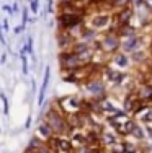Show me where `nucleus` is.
Here are the masks:
<instances>
[{"label":"nucleus","mask_w":152,"mask_h":153,"mask_svg":"<svg viewBox=\"0 0 152 153\" xmlns=\"http://www.w3.org/2000/svg\"><path fill=\"white\" fill-rule=\"evenodd\" d=\"M21 153H36L34 150H31V148H26V150H23Z\"/></svg>","instance_id":"c756f323"},{"label":"nucleus","mask_w":152,"mask_h":153,"mask_svg":"<svg viewBox=\"0 0 152 153\" xmlns=\"http://www.w3.org/2000/svg\"><path fill=\"white\" fill-rule=\"evenodd\" d=\"M0 132H2V130H0Z\"/></svg>","instance_id":"7c9ffc66"},{"label":"nucleus","mask_w":152,"mask_h":153,"mask_svg":"<svg viewBox=\"0 0 152 153\" xmlns=\"http://www.w3.org/2000/svg\"><path fill=\"white\" fill-rule=\"evenodd\" d=\"M12 10H13V13L18 12V3H13V5H12Z\"/></svg>","instance_id":"c85d7f7f"},{"label":"nucleus","mask_w":152,"mask_h":153,"mask_svg":"<svg viewBox=\"0 0 152 153\" xmlns=\"http://www.w3.org/2000/svg\"><path fill=\"white\" fill-rule=\"evenodd\" d=\"M111 62L116 65L118 68H126L129 67V57L123 52H115L113 57H111Z\"/></svg>","instance_id":"4468645a"},{"label":"nucleus","mask_w":152,"mask_h":153,"mask_svg":"<svg viewBox=\"0 0 152 153\" xmlns=\"http://www.w3.org/2000/svg\"><path fill=\"white\" fill-rule=\"evenodd\" d=\"M133 93H134V96L141 101V103L147 104V106H151V104H152V86L144 85V83H139L137 88Z\"/></svg>","instance_id":"6e6552de"},{"label":"nucleus","mask_w":152,"mask_h":153,"mask_svg":"<svg viewBox=\"0 0 152 153\" xmlns=\"http://www.w3.org/2000/svg\"><path fill=\"white\" fill-rule=\"evenodd\" d=\"M41 145H44V142H43L41 138L36 135V137H33V138L30 140V143H28V148H31V150H34V152H36L39 147H41Z\"/></svg>","instance_id":"f3484780"},{"label":"nucleus","mask_w":152,"mask_h":153,"mask_svg":"<svg viewBox=\"0 0 152 153\" xmlns=\"http://www.w3.org/2000/svg\"><path fill=\"white\" fill-rule=\"evenodd\" d=\"M129 134H131V135L134 137V138H137V140H142V138L146 137V132H144V129H142L141 126H137V124H136L134 127H133V130H131Z\"/></svg>","instance_id":"dca6fc26"},{"label":"nucleus","mask_w":152,"mask_h":153,"mask_svg":"<svg viewBox=\"0 0 152 153\" xmlns=\"http://www.w3.org/2000/svg\"><path fill=\"white\" fill-rule=\"evenodd\" d=\"M49 82H51V67L48 65V67H46V70H44V78H43L41 88H39V94H38V106H43V104H44V98H46V93H48Z\"/></svg>","instance_id":"9d476101"},{"label":"nucleus","mask_w":152,"mask_h":153,"mask_svg":"<svg viewBox=\"0 0 152 153\" xmlns=\"http://www.w3.org/2000/svg\"><path fill=\"white\" fill-rule=\"evenodd\" d=\"M115 33H116V36L121 41H124V39L128 38H133V36H136V30L134 26H131V25H124V26H119L115 30Z\"/></svg>","instance_id":"f8f14e48"},{"label":"nucleus","mask_w":152,"mask_h":153,"mask_svg":"<svg viewBox=\"0 0 152 153\" xmlns=\"http://www.w3.org/2000/svg\"><path fill=\"white\" fill-rule=\"evenodd\" d=\"M21 21H23V26H26V23H30L31 21V16H30V8L28 7H23V10H21Z\"/></svg>","instance_id":"a211bd4d"},{"label":"nucleus","mask_w":152,"mask_h":153,"mask_svg":"<svg viewBox=\"0 0 152 153\" xmlns=\"http://www.w3.org/2000/svg\"><path fill=\"white\" fill-rule=\"evenodd\" d=\"M23 51L28 54V56H33V38H31V36H28V38H26V42H25Z\"/></svg>","instance_id":"aec40b11"},{"label":"nucleus","mask_w":152,"mask_h":153,"mask_svg":"<svg viewBox=\"0 0 152 153\" xmlns=\"http://www.w3.org/2000/svg\"><path fill=\"white\" fill-rule=\"evenodd\" d=\"M142 57H144V52H142V51H137V52H133V54H131V60L136 62V64H141V62L146 60V59H142Z\"/></svg>","instance_id":"412c9836"},{"label":"nucleus","mask_w":152,"mask_h":153,"mask_svg":"<svg viewBox=\"0 0 152 153\" xmlns=\"http://www.w3.org/2000/svg\"><path fill=\"white\" fill-rule=\"evenodd\" d=\"M25 28H26V26H23V25H20V26H15V28H13V33H15V34H21Z\"/></svg>","instance_id":"b1692460"},{"label":"nucleus","mask_w":152,"mask_h":153,"mask_svg":"<svg viewBox=\"0 0 152 153\" xmlns=\"http://www.w3.org/2000/svg\"><path fill=\"white\" fill-rule=\"evenodd\" d=\"M85 91L88 94H92V100L95 101H105L106 98V86H105V82L100 78H88L85 82Z\"/></svg>","instance_id":"7ed1b4c3"},{"label":"nucleus","mask_w":152,"mask_h":153,"mask_svg":"<svg viewBox=\"0 0 152 153\" xmlns=\"http://www.w3.org/2000/svg\"><path fill=\"white\" fill-rule=\"evenodd\" d=\"M141 47H142V38L141 36H133V38H128L124 39V41H121V46H119V49H121L123 54H133V52H137V51H141Z\"/></svg>","instance_id":"0eeeda50"},{"label":"nucleus","mask_w":152,"mask_h":153,"mask_svg":"<svg viewBox=\"0 0 152 153\" xmlns=\"http://www.w3.org/2000/svg\"><path fill=\"white\" fill-rule=\"evenodd\" d=\"M88 28H92V30H95V31H100V30L113 31V15H111V13L101 12V13H98V15L92 16L90 18Z\"/></svg>","instance_id":"39448f33"},{"label":"nucleus","mask_w":152,"mask_h":153,"mask_svg":"<svg viewBox=\"0 0 152 153\" xmlns=\"http://www.w3.org/2000/svg\"><path fill=\"white\" fill-rule=\"evenodd\" d=\"M30 126H31V116H28L26 122H25V129H30Z\"/></svg>","instance_id":"bb28decb"},{"label":"nucleus","mask_w":152,"mask_h":153,"mask_svg":"<svg viewBox=\"0 0 152 153\" xmlns=\"http://www.w3.org/2000/svg\"><path fill=\"white\" fill-rule=\"evenodd\" d=\"M0 42H2L3 46H7V41H5V36H3V28H2V25H0Z\"/></svg>","instance_id":"393cba45"},{"label":"nucleus","mask_w":152,"mask_h":153,"mask_svg":"<svg viewBox=\"0 0 152 153\" xmlns=\"http://www.w3.org/2000/svg\"><path fill=\"white\" fill-rule=\"evenodd\" d=\"M2 28H3V31H8V20H5V21H3V25H2Z\"/></svg>","instance_id":"cd10ccee"},{"label":"nucleus","mask_w":152,"mask_h":153,"mask_svg":"<svg viewBox=\"0 0 152 153\" xmlns=\"http://www.w3.org/2000/svg\"><path fill=\"white\" fill-rule=\"evenodd\" d=\"M121 46V39L116 36L115 31H106L98 39V51L105 54H115Z\"/></svg>","instance_id":"f03ea898"},{"label":"nucleus","mask_w":152,"mask_h":153,"mask_svg":"<svg viewBox=\"0 0 152 153\" xmlns=\"http://www.w3.org/2000/svg\"><path fill=\"white\" fill-rule=\"evenodd\" d=\"M57 44H59V47H61L62 52H64V51H70L72 46L75 44V39L72 38L67 31L61 30V31H57Z\"/></svg>","instance_id":"1a4fd4ad"},{"label":"nucleus","mask_w":152,"mask_h":153,"mask_svg":"<svg viewBox=\"0 0 152 153\" xmlns=\"http://www.w3.org/2000/svg\"><path fill=\"white\" fill-rule=\"evenodd\" d=\"M75 2L77 0H57V5L61 8V7H67V5H75Z\"/></svg>","instance_id":"5701e85b"},{"label":"nucleus","mask_w":152,"mask_h":153,"mask_svg":"<svg viewBox=\"0 0 152 153\" xmlns=\"http://www.w3.org/2000/svg\"><path fill=\"white\" fill-rule=\"evenodd\" d=\"M56 104L62 111L64 116L79 114V112H82V108H84V100L79 96H64V98H59L56 101Z\"/></svg>","instance_id":"f257e3e1"},{"label":"nucleus","mask_w":152,"mask_h":153,"mask_svg":"<svg viewBox=\"0 0 152 153\" xmlns=\"http://www.w3.org/2000/svg\"><path fill=\"white\" fill-rule=\"evenodd\" d=\"M36 134H38V137L41 138L43 142H46L48 138L52 137V130L49 129V126L46 124L44 121L38 122V129H36Z\"/></svg>","instance_id":"ddd939ff"},{"label":"nucleus","mask_w":152,"mask_h":153,"mask_svg":"<svg viewBox=\"0 0 152 153\" xmlns=\"http://www.w3.org/2000/svg\"><path fill=\"white\" fill-rule=\"evenodd\" d=\"M59 64H61V68L66 72H75L77 68H80L82 65V60L77 54H74L72 51H64L61 52L59 56Z\"/></svg>","instance_id":"20e7f679"},{"label":"nucleus","mask_w":152,"mask_h":153,"mask_svg":"<svg viewBox=\"0 0 152 153\" xmlns=\"http://www.w3.org/2000/svg\"><path fill=\"white\" fill-rule=\"evenodd\" d=\"M0 101H2V106H3V114L5 116H8L10 114V104H8V100H7V96L3 93H0Z\"/></svg>","instance_id":"6ab92c4d"},{"label":"nucleus","mask_w":152,"mask_h":153,"mask_svg":"<svg viewBox=\"0 0 152 153\" xmlns=\"http://www.w3.org/2000/svg\"><path fill=\"white\" fill-rule=\"evenodd\" d=\"M20 60H21V72H23V75H28L30 74V64H28L26 52H25L23 49H21V52H20Z\"/></svg>","instance_id":"2eb2a0df"},{"label":"nucleus","mask_w":152,"mask_h":153,"mask_svg":"<svg viewBox=\"0 0 152 153\" xmlns=\"http://www.w3.org/2000/svg\"><path fill=\"white\" fill-rule=\"evenodd\" d=\"M119 142V137L116 135L115 132H105V130H101V134H100V143H101V147H111V145H115V143H118Z\"/></svg>","instance_id":"9b49d317"},{"label":"nucleus","mask_w":152,"mask_h":153,"mask_svg":"<svg viewBox=\"0 0 152 153\" xmlns=\"http://www.w3.org/2000/svg\"><path fill=\"white\" fill-rule=\"evenodd\" d=\"M2 10H3V12H7L8 15H13V10H12V7H10V5H3Z\"/></svg>","instance_id":"a878e982"},{"label":"nucleus","mask_w":152,"mask_h":153,"mask_svg":"<svg viewBox=\"0 0 152 153\" xmlns=\"http://www.w3.org/2000/svg\"><path fill=\"white\" fill-rule=\"evenodd\" d=\"M30 10L33 13H38V10H39V0H31V2H30Z\"/></svg>","instance_id":"4be33fe9"},{"label":"nucleus","mask_w":152,"mask_h":153,"mask_svg":"<svg viewBox=\"0 0 152 153\" xmlns=\"http://www.w3.org/2000/svg\"><path fill=\"white\" fill-rule=\"evenodd\" d=\"M85 13L80 15H57V25H59V31L61 30H69L72 26H77V25H84L85 23Z\"/></svg>","instance_id":"423d86ee"}]
</instances>
